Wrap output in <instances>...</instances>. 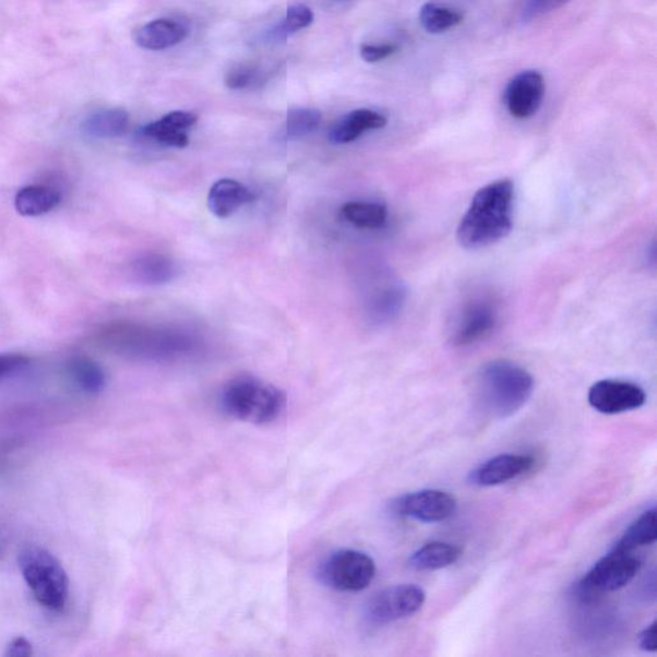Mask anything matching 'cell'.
I'll use <instances>...</instances> for the list:
<instances>
[{"label":"cell","instance_id":"cell-20","mask_svg":"<svg viewBox=\"0 0 657 657\" xmlns=\"http://www.w3.org/2000/svg\"><path fill=\"white\" fill-rule=\"evenodd\" d=\"M129 122V114L123 109H106L87 117L83 130L87 136L94 139H114L127 133Z\"/></svg>","mask_w":657,"mask_h":657},{"label":"cell","instance_id":"cell-17","mask_svg":"<svg viewBox=\"0 0 657 657\" xmlns=\"http://www.w3.org/2000/svg\"><path fill=\"white\" fill-rule=\"evenodd\" d=\"M187 27L181 22L160 19L139 27L135 41L139 47L148 50H164L178 46L187 38Z\"/></svg>","mask_w":657,"mask_h":657},{"label":"cell","instance_id":"cell-23","mask_svg":"<svg viewBox=\"0 0 657 657\" xmlns=\"http://www.w3.org/2000/svg\"><path fill=\"white\" fill-rule=\"evenodd\" d=\"M342 215L356 228L369 230L382 229L389 220V210L375 202H349L343 206Z\"/></svg>","mask_w":657,"mask_h":657},{"label":"cell","instance_id":"cell-18","mask_svg":"<svg viewBox=\"0 0 657 657\" xmlns=\"http://www.w3.org/2000/svg\"><path fill=\"white\" fill-rule=\"evenodd\" d=\"M463 557V550L456 545L429 542L416 550L408 565L419 572H434L454 565Z\"/></svg>","mask_w":657,"mask_h":657},{"label":"cell","instance_id":"cell-12","mask_svg":"<svg viewBox=\"0 0 657 657\" xmlns=\"http://www.w3.org/2000/svg\"><path fill=\"white\" fill-rule=\"evenodd\" d=\"M546 84L538 71L527 70L510 80L505 91V105L511 116L527 120L542 106Z\"/></svg>","mask_w":657,"mask_h":657},{"label":"cell","instance_id":"cell-15","mask_svg":"<svg viewBox=\"0 0 657 657\" xmlns=\"http://www.w3.org/2000/svg\"><path fill=\"white\" fill-rule=\"evenodd\" d=\"M253 200V193L242 182L222 179L210 189L208 208L215 216L226 218Z\"/></svg>","mask_w":657,"mask_h":657},{"label":"cell","instance_id":"cell-29","mask_svg":"<svg viewBox=\"0 0 657 657\" xmlns=\"http://www.w3.org/2000/svg\"><path fill=\"white\" fill-rule=\"evenodd\" d=\"M313 13L303 4L289 7L287 17L279 28L280 36H287L306 28L312 24Z\"/></svg>","mask_w":657,"mask_h":657},{"label":"cell","instance_id":"cell-6","mask_svg":"<svg viewBox=\"0 0 657 657\" xmlns=\"http://www.w3.org/2000/svg\"><path fill=\"white\" fill-rule=\"evenodd\" d=\"M115 346L129 349L139 356L171 357L187 354L193 348L192 337L174 331H153L141 326H122L108 333Z\"/></svg>","mask_w":657,"mask_h":657},{"label":"cell","instance_id":"cell-2","mask_svg":"<svg viewBox=\"0 0 657 657\" xmlns=\"http://www.w3.org/2000/svg\"><path fill=\"white\" fill-rule=\"evenodd\" d=\"M533 391L535 379L521 365L509 360L483 365L473 382L477 407L493 419H506L521 411Z\"/></svg>","mask_w":657,"mask_h":657},{"label":"cell","instance_id":"cell-28","mask_svg":"<svg viewBox=\"0 0 657 657\" xmlns=\"http://www.w3.org/2000/svg\"><path fill=\"white\" fill-rule=\"evenodd\" d=\"M571 0H524L519 11V20L522 24H529L546 16L553 11H558Z\"/></svg>","mask_w":657,"mask_h":657},{"label":"cell","instance_id":"cell-32","mask_svg":"<svg viewBox=\"0 0 657 657\" xmlns=\"http://www.w3.org/2000/svg\"><path fill=\"white\" fill-rule=\"evenodd\" d=\"M396 50L397 48L390 46V44H384V46H362L361 57L368 63H375L396 53Z\"/></svg>","mask_w":657,"mask_h":657},{"label":"cell","instance_id":"cell-1","mask_svg":"<svg viewBox=\"0 0 657 657\" xmlns=\"http://www.w3.org/2000/svg\"><path fill=\"white\" fill-rule=\"evenodd\" d=\"M514 182L502 179L476 193L457 228V240L465 250L476 251L505 239L514 224Z\"/></svg>","mask_w":657,"mask_h":657},{"label":"cell","instance_id":"cell-8","mask_svg":"<svg viewBox=\"0 0 657 657\" xmlns=\"http://www.w3.org/2000/svg\"><path fill=\"white\" fill-rule=\"evenodd\" d=\"M427 600L426 590L416 584H399L379 590L365 606V617L374 625H385L413 617Z\"/></svg>","mask_w":657,"mask_h":657},{"label":"cell","instance_id":"cell-30","mask_svg":"<svg viewBox=\"0 0 657 657\" xmlns=\"http://www.w3.org/2000/svg\"><path fill=\"white\" fill-rule=\"evenodd\" d=\"M259 72L252 65L238 64L226 74L225 84L232 91L246 89L258 80Z\"/></svg>","mask_w":657,"mask_h":657},{"label":"cell","instance_id":"cell-10","mask_svg":"<svg viewBox=\"0 0 657 657\" xmlns=\"http://www.w3.org/2000/svg\"><path fill=\"white\" fill-rule=\"evenodd\" d=\"M392 510L394 514L408 519L433 524L449 521L454 516L457 501L454 495L440 489H422L394 500Z\"/></svg>","mask_w":657,"mask_h":657},{"label":"cell","instance_id":"cell-27","mask_svg":"<svg viewBox=\"0 0 657 657\" xmlns=\"http://www.w3.org/2000/svg\"><path fill=\"white\" fill-rule=\"evenodd\" d=\"M321 122V114L313 108L290 109L287 117V134L289 138H302L315 131Z\"/></svg>","mask_w":657,"mask_h":657},{"label":"cell","instance_id":"cell-11","mask_svg":"<svg viewBox=\"0 0 657 657\" xmlns=\"http://www.w3.org/2000/svg\"><path fill=\"white\" fill-rule=\"evenodd\" d=\"M646 392L636 383L604 379L588 392V403L604 415H618L638 410L646 404Z\"/></svg>","mask_w":657,"mask_h":657},{"label":"cell","instance_id":"cell-4","mask_svg":"<svg viewBox=\"0 0 657 657\" xmlns=\"http://www.w3.org/2000/svg\"><path fill=\"white\" fill-rule=\"evenodd\" d=\"M22 576L43 608L60 612L68 604L70 582L62 564L43 547L31 545L19 554Z\"/></svg>","mask_w":657,"mask_h":657},{"label":"cell","instance_id":"cell-33","mask_svg":"<svg viewBox=\"0 0 657 657\" xmlns=\"http://www.w3.org/2000/svg\"><path fill=\"white\" fill-rule=\"evenodd\" d=\"M5 656L9 657H28L33 655V645L24 637H17L7 646Z\"/></svg>","mask_w":657,"mask_h":657},{"label":"cell","instance_id":"cell-24","mask_svg":"<svg viewBox=\"0 0 657 657\" xmlns=\"http://www.w3.org/2000/svg\"><path fill=\"white\" fill-rule=\"evenodd\" d=\"M69 372L72 381L85 393L98 394L105 390L107 382L105 370L96 361L86 357H75L69 365Z\"/></svg>","mask_w":657,"mask_h":657},{"label":"cell","instance_id":"cell-21","mask_svg":"<svg viewBox=\"0 0 657 657\" xmlns=\"http://www.w3.org/2000/svg\"><path fill=\"white\" fill-rule=\"evenodd\" d=\"M139 282L145 284H165L178 274L177 265L163 254L148 253L138 258L131 265Z\"/></svg>","mask_w":657,"mask_h":657},{"label":"cell","instance_id":"cell-16","mask_svg":"<svg viewBox=\"0 0 657 657\" xmlns=\"http://www.w3.org/2000/svg\"><path fill=\"white\" fill-rule=\"evenodd\" d=\"M386 123L389 120L382 114L367 108L356 109L335 123L329 139L334 144H348L368 131L385 128Z\"/></svg>","mask_w":657,"mask_h":657},{"label":"cell","instance_id":"cell-13","mask_svg":"<svg viewBox=\"0 0 657 657\" xmlns=\"http://www.w3.org/2000/svg\"><path fill=\"white\" fill-rule=\"evenodd\" d=\"M536 459L528 455L505 454L487 459L470 473L469 481L477 487H495L507 483L528 473Z\"/></svg>","mask_w":657,"mask_h":657},{"label":"cell","instance_id":"cell-31","mask_svg":"<svg viewBox=\"0 0 657 657\" xmlns=\"http://www.w3.org/2000/svg\"><path fill=\"white\" fill-rule=\"evenodd\" d=\"M28 357L20 354H0V379L27 367Z\"/></svg>","mask_w":657,"mask_h":657},{"label":"cell","instance_id":"cell-14","mask_svg":"<svg viewBox=\"0 0 657 657\" xmlns=\"http://www.w3.org/2000/svg\"><path fill=\"white\" fill-rule=\"evenodd\" d=\"M196 116L186 111L167 114L158 121L144 127L142 134L167 147L184 148L189 143L187 131L194 127Z\"/></svg>","mask_w":657,"mask_h":657},{"label":"cell","instance_id":"cell-25","mask_svg":"<svg viewBox=\"0 0 657 657\" xmlns=\"http://www.w3.org/2000/svg\"><path fill=\"white\" fill-rule=\"evenodd\" d=\"M419 20L429 34H442L463 24V14L450 7L427 3L421 7Z\"/></svg>","mask_w":657,"mask_h":657},{"label":"cell","instance_id":"cell-5","mask_svg":"<svg viewBox=\"0 0 657 657\" xmlns=\"http://www.w3.org/2000/svg\"><path fill=\"white\" fill-rule=\"evenodd\" d=\"M641 566V559L633 551L611 549L576 584L575 594L583 601H593L596 597L616 593L636 578Z\"/></svg>","mask_w":657,"mask_h":657},{"label":"cell","instance_id":"cell-22","mask_svg":"<svg viewBox=\"0 0 657 657\" xmlns=\"http://www.w3.org/2000/svg\"><path fill=\"white\" fill-rule=\"evenodd\" d=\"M657 539L656 509H649L626 528L622 538L612 547L620 551H634L638 547L654 545Z\"/></svg>","mask_w":657,"mask_h":657},{"label":"cell","instance_id":"cell-34","mask_svg":"<svg viewBox=\"0 0 657 657\" xmlns=\"http://www.w3.org/2000/svg\"><path fill=\"white\" fill-rule=\"evenodd\" d=\"M656 626H657L656 622H653L652 624L646 626L644 631H642L640 633L638 645H640L641 649H644V652H646V653H656V649H657V642H656L657 628Z\"/></svg>","mask_w":657,"mask_h":657},{"label":"cell","instance_id":"cell-26","mask_svg":"<svg viewBox=\"0 0 657 657\" xmlns=\"http://www.w3.org/2000/svg\"><path fill=\"white\" fill-rule=\"evenodd\" d=\"M405 302V290L399 286H391L379 291L372 299L371 315L377 320H390L397 315Z\"/></svg>","mask_w":657,"mask_h":657},{"label":"cell","instance_id":"cell-3","mask_svg":"<svg viewBox=\"0 0 657 657\" xmlns=\"http://www.w3.org/2000/svg\"><path fill=\"white\" fill-rule=\"evenodd\" d=\"M220 405L234 419L265 426L286 411L287 394L261 379L242 375L224 386Z\"/></svg>","mask_w":657,"mask_h":657},{"label":"cell","instance_id":"cell-9","mask_svg":"<svg viewBox=\"0 0 657 657\" xmlns=\"http://www.w3.org/2000/svg\"><path fill=\"white\" fill-rule=\"evenodd\" d=\"M499 323V308L493 299L477 297L463 304L451 325V343L467 347L483 341Z\"/></svg>","mask_w":657,"mask_h":657},{"label":"cell","instance_id":"cell-7","mask_svg":"<svg viewBox=\"0 0 657 657\" xmlns=\"http://www.w3.org/2000/svg\"><path fill=\"white\" fill-rule=\"evenodd\" d=\"M377 565L368 553L341 550L329 557L320 566L319 578L327 587L342 593H360L374 581Z\"/></svg>","mask_w":657,"mask_h":657},{"label":"cell","instance_id":"cell-19","mask_svg":"<svg viewBox=\"0 0 657 657\" xmlns=\"http://www.w3.org/2000/svg\"><path fill=\"white\" fill-rule=\"evenodd\" d=\"M61 193L47 186H28L14 196V207L21 216L35 217L50 213L61 203Z\"/></svg>","mask_w":657,"mask_h":657}]
</instances>
